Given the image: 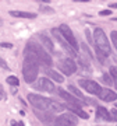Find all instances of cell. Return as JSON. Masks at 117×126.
<instances>
[{
  "label": "cell",
  "instance_id": "1",
  "mask_svg": "<svg viewBox=\"0 0 117 126\" xmlns=\"http://www.w3.org/2000/svg\"><path fill=\"white\" fill-rule=\"evenodd\" d=\"M28 101L38 111H47V112L53 113V112H60V111L64 109L63 105L57 104L56 101H52V99L42 97V95H38V94H28Z\"/></svg>",
  "mask_w": 117,
  "mask_h": 126
},
{
  "label": "cell",
  "instance_id": "2",
  "mask_svg": "<svg viewBox=\"0 0 117 126\" xmlns=\"http://www.w3.org/2000/svg\"><path fill=\"white\" fill-rule=\"evenodd\" d=\"M39 73V60L34 53H25L23 64V74L27 83H34Z\"/></svg>",
  "mask_w": 117,
  "mask_h": 126
},
{
  "label": "cell",
  "instance_id": "3",
  "mask_svg": "<svg viewBox=\"0 0 117 126\" xmlns=\"http://www.w3.org/2000/svg\"><path fill=\"white\" fill-rule=\"evenodd\" d=\"M24 52H25V53H34L36 58H38L39 63L45 64L47 67L52 66V58L49 56V53H47L39 44H36V42H28Z\"/></svg>",
  "mask_w": 117,
  "mask_h": 126
},
{
  "label": "cell",
  "instance_id": "4",
  "mask_svg": "<svg viewBox=\"0 0 117 126\" xmlns=\"http://www.w3.org/2000/svg\"><path fill=\"white\" fill-rule=\"evenodd\" d=\"M94 39H95L96 50H99L102 55H106V56H107V55L110 53V45H109L107 36H106V34H105V31L102 28H95Z\"/></svg>",
  "mask_w": 117,
  "mask_h": 126
},
{
  "label": "cell",
  "instance_id": "5",
  "mask_svg": "<svg viewBox=\"0 0 117 126\" xmlns=\"http://www.w3.org/2000/svg\"><path fill=\"white\" fill-rule=\"evenodd\" d=\"M58 31H60V34L63 35L64 39L67 41L68 45H70L72 49L77 52V50H78V45H77V41H75V38H74L72 31L70 30V27H68V25H66V24H61V25H60V28H58Z\"/></svg>",
  "mask_w": 117,
  "mask_h": 126
},
{
  "label": "cell",
  "instance_id": "6",
  "mask_svg": "<svg viewBox=\"0 0 117 126\" xmlns=\"http://www.w3.org/2000/svg\"><path fill=\"white\" fill-rule=\"evenodd\" d=\"M57 66L66 76H71L72 73H75V70H77V66H75V63H74V60L70 58L60 59L57 62Z\"/></svg>",
  "mask_w": 117,
  "mask_h": 126
},
{
  "label": "cell",
  "instance_id": "7",
  "mask_svg": "<svg viewBox=\"0 0 117 126\" xmlns=\"http://www.w3.org/2000/svg\"><path fill=\"white\" fill-rule=\"evenodd\" d=\"M77 118L72 113H63L54 119V126H75Z\"/></svg>",
  "mask_w": 117,
  "mask_h": 126
},
{
  "label": "cell",
  "instance_id": "8",
  "mask_svg": "<svg viewBox=\"0 0 117 126\" xmlns=\"http://www.w3.org/2000/svg\"><path fill=\"white\" fill-rule=\"evenodd\" d=\"M80 86L89 94H94V95H99L102 88L94 80H80Z\"/></svg>",
  "mask_w": 117,
  "mask_h": 126
},
{
  "label": "cell",
  "instance_id": "9",
  "mask_svg": "<svg viewBox=\"0 0 117 126\" xmlns=\"http://www.w3.org/2000/svg\"><path fill=\"white\" fill-rule=\"evenodd\" d=\"M34 87L36 90H42L46 91V93H53L54 91V84L49 79H39L36 83H34Z\"/></svg>",
  "mask_w": 117,
  "mask_h": 126
},
{
  "label": "cell",
  "instance_id": "10",
  "mask_svg": "<svg viewBox=\"0 0 117 126\" xmlns=\"http://www.w3.org/2000/svg\"><path fill=\"white\" fill-rule=\"evenodd\" d=\"M52 34H53L54 38H56V39L60 42V44H61V48H64L67 53H70L71 56H75V50H74L71 46L67 44V41H66L63 36H61V34H60V31H58V30H56V28H54V30H52Z\"/></svg>",
  "mask_w": 117,
  "mask_h": 126
},
{
  "label": "cell",
  "instance_id": "11",
  "mask_svg": "<svg viewBox=\"0 0 117 126\" xmlns=\"http://www.w3.org/2000/svg\"><path fill=\"white\" fill-rule=\"evenodd\" d=\"M58 95H60L63 99H66L68 104H72V105H77V107H81L82 104H85L84 101H80V99L77 98V97H74L72 94H68V93L63 91V88H60V90H58Z\"/></svg>",
  "mask_w": 117,
  "mask_h": 126
},
{
  "label": "cell",
  "instance_id": "12",
  "mask_svg": "<svg viewBox=\"0 0 117 126\" xmlns=\"http://www.w3.org/2000/svg\"><path fill=\"white\" fill-rule=\"evenodd\" d=\"M99 97H100L102 101L110 102V101H116V99H117V93H114V91H112V90H107V88H105V90L102 88Z\"/></svg>",
  "mask_w": 117,
  "mask_h": 126
},
{
  "label": "cell",
  "instance_id": "13",
  "mask_svg": "<svg viewBox=\"0 0 117 126\" xmlns=\"http://www.w3.org/2000/svg\"><path fill=\"white\" fill-rule=\"evenodd\" d=\"M35 115H36V118H39V119H41L42 122H45V123H52V122H54V116H53L52 112H41V111L36 109Z\"/></svg>",
  "mask_w": 117,
  "mask_h": 126
},
{
  "label": "cell",
  "instance_id": "14",
  "mask_svg": "<svg viewBox=\"0 0 117 126\" xmlns=\"http://www.w3.org/2000/svg\"><path fill=\"white\" fill-rule=\"evenodd\" d=\"M67 108L72 112V115H78V116L82 118V119H88V113L84 112V111H82L80 107H77V105H72V104H68Z\"/></svg>",
  "mask_w": 117,
  "mask_h": 126
},
{
  "label": "cell",
  "instance_id": "15",
  "mask_svg": "<svg viewBox=\"0 0 117 126\" xmlns=\"http://www.w3.org/2000/svg\"><path fill=\"white\" fill-rule=\"evenodd\" d=\"M39 39H41V42L45 45V48L47 50H50V52H53L54 50V46H53V42L47 38V35L46 34H39Z\"/></svg>",
  "mask_w": 117,
  "mask_h": 126
},
{
  "label": "cell",
  "instance_id": "16",
  "mask_svg": "<svg viewBox=\"0 0 117 126\" xmlns=\"http://www.w3.org/2000/svg\"><path fill=\"white\" fill-rule=\"evenodd\" d=\"M96 116L102 118V119H105V121H110V119H112V116H110V111L107 112V109L103 108V107H98V109H96Z\"/></svg>",
  "mask_w": 117,
  "mask_h": 126
},
{
  "label": "cell",
  "instance_id": "17",
  "mask_svg": "<svg viewBox=\"0 0 117 126\" xmlns=\"http://www.w3.org/2000/svg\"><path fill=\"white\" fill-rule=\"evenodd\" d=\"M10 14H11L13 17H20V18H35L36 17V14H34V13H27V11H15V10L10 11Z\"/></svg>",
  "mask_w": 117,
  "mask_h": 126
},
{
  "label": "cell",
  "instance_id": "18",
  "mask_svg": "<svg viewBox=\"0 0 117 126\" xmlns=\"http://www.w3.org/2000/svg\"><path fill=\"white\" fill-rule=\"evenodd\" d=\"M46 74H47V76H49L52 80L57 81V83H61V81L64 80L61 74H58L57 72H54V70H50V69H49V70H46Z\"/></svg>",
  "mask_w": 117,
  "mask_h": 126
},
{
  "label": "cell",
  "instance_id": "19",
  "mask_svg": "<svg viewBox=\"0 0 117 126\" xmlns=\"http://www.w3.org/2000/svg\"><path fill=\"white\" fill-rule=\"evenodd\" d=\"M68 90L71 91V94H72V95H77V97H78L80 99H82L84 102L86 101V99H85V97H84V94H82V93H81L80 90H77V88H75L74 86H72V84H70V86H68Z\"/></svg>",
  "mask_w": 117,
  "mask_h": 126
},
{
  "label": "cell",
  "instance_id": "20",
  "mask_svg": "<svg viewBox=\"0 0 117 126\" xmlns=\"http://www.w3.org/2000/svg\"><path fill=\"white\" fill-rule=\"evenodd\" d=\"M7 83H9L10 86H13V87H17L18 84H20V81H18V79L15 76H10L7 77Z\"/></svg>",
  "mask_w": 117,
  "mask_h": 126
},
{
  "label": "cell",
  "instance_id": "21",
  "mask_svg": "<svg viewBox=\"0 0 117 126\" xmlns=\"http://www.w3.org/2000/svg\"><path fill=\"white\" fill-rule=\"evenodd\" d=\"M110 74H112V77L114 79V84H116V87H117V67L116 66H112V67H110Z\"/></svg>",
  "mask_w": 117,
  "mask_h": 126
},
{
  "label": "cell",
  "instance_id": "22",
  "mask_svg": "<svg viewBox=\"0 0 117 126\" xmlns=\"http://www.w3.org/2000/svg\"><path fill=\"white\" fill-rule=\"evenodd\" d=\"M102 80H103V83H106L107 86H110V84H113V80H112V77L109 76V74H103V76H102Z\"/></svg>",
  "mask_w": 117,
  "mask_h": 126
},
{
  "label": "cell",
  "instance_id": "23",
  "mask_svg": "<svg viewBox=\"0 0 117 126\" xmlns=\"http://www.w3.org/2000/svg\"><path fill=\"white\" fill-rule=\"evenodd\" d=\"M0 67L1 69H4V70H9V64H7V62H6V60H3V59L0 58Z\"/></svg>",
  "mask_w": 117,
  "mask_h": 126
},
{
  "label": "cell",
  "instance_id": "24",
  "mask_svg": "<svg viewBox=\"0 0 117 126\" xmlns=\"http://www.w3.org/2000/svg\"><path fill=\"white\" fill-rule=\"evenodd\" d=\"M112 41H113V44H114V46H116V49H117V31L112 32Z\"/></svg>",
  "mask_w": 117,
  "mask_h": 126
},
{
  "label": "cell",
  "instance_id": "25",
  "mask_svg": "<svg viewBox=\"0 0 117 126\" xmlns=\"http://www.w3.org/2000/svg\"><path fill=\"white\" fill-rule=\"evenodd\" d=\"M110 116H112L113 121H117V109H116V108L110 111Z\"/></svg>",
  "mask_w": 117,
  "mask_h": 126
},
{
  "label": "cell",
  "instance_id": "26",
  "mask_svg": "<svg viewBox=\"0 0 117 126\" xmlns=\"http://www.w3.org/2000/svg\"><path fill=\"white\" fill-rule=\"evenodd\" d=\"M0 46H1V48H13V45H11V44H9V42H3V44H0Z\"/></svg>",
  "mask_w": 117,
  "mask_h": 126
},
{
  "label": "cell",
  "instance_id": "27",
  "mask_svg": "<svg viewBox=\"0 0 117 126\" xmlns=\"http://www.w3.org/2000/svg\"><path fill=\"white\" fill-rule=\"evenodd\" d=\"M110 14H112L110 10H102V11H100V16H110Z\"/></svg>",
  "mask_w": 117,
  "mask_h": 126
},
{
  "label": "cell",
  "instance_id": "28",
  "mask_svg": "<svg viewBox=\"0 0 117 126\" xmlns=\"http://www.w3.org/2000/svg\"><path fill=\"white\" fill-rule=\"evenodd\" d=\"M11 126H24V123H23V122H15V121H13V122H11Z\"/></svg>",
  "mask_w": 117,
  "mask_h": 126
},
{
  "label": "cell",
  "instance_id": "29",
  "mask_svg": "<svg viewBox=\"0 0 117 126\" xmlns=\"http://www.w3.org/2000/svg\"><path fill=\"white\" fill-rule=\"evenodd\" d=\"M1 98H4V91L1 90V86H0V99Z\"/></svg>",
  "mask_w": 117,
  "mask_h": 126
},
{
  "label": "cell",
  "instance_id": "30",
  "mask_svg": "<svg viewBox=\"0 0 117 126\" xmlns=\"http://www.w3.org/2000/svg\"><path fill=\"white\" fill-rule=\"evenodd\" d=\"M110 7H113V9H117V3H112V4H110Z\"/></svg>",
  "mask_w": 117,
  "mask_h": 126
},
{
  "label": "cell",
  "instance_id": "31",
  "mask_svg": "<svg viewBox=\"0 0 117 126\" xmlns=\"http://www.w3.org/2000/svg\"><path fill=\"white\" fill-rule=\"evenodd\" d=\"M114 21H117V17H116V18H114Z\"/></svg>",
  "mask_w": 117,
  "mask_h": 126
},
{
  "label": "cell",
  "instance_id": "32",
  "mask_svg": "<svg viewBox=\"0 0 117 126\" xmlns=\"http://www.w3.org/2000/svg\"><path fill=\"white\" fill-rule=\"evenodd\" d=\"M116 109H117V104H116Z\"/></svg>",
  "mask_w": 117,
  "mask_h": 126
}]
</instances>
